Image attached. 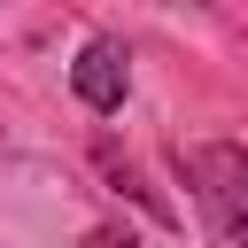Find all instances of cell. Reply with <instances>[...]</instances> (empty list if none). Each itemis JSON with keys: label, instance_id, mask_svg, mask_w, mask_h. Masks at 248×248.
Masks as SVG:
<instances>
[{"label": "cell", "instance_id": "6da1fadb", "mask_svg": "<svg viewBox=\"0 0 248 248\" xmlns=\"http://www.w3.org/2000/svg\"><path fill=\"white\" fill-rule=\"evenodd\" d=\"M178 178H186V194L202 202V225H209L217 240L248 232V147H232V140L178 147Z\"/></svg>", "mask_w": 248, "mask_h": 248}, {"label": "cell", "instance_id": "3957f363", "mask_svg": "<svg viewBox=\"0 0 248 248\" xmlns=\"http://www.w3.org/2000/svg\"><path fill=\"white\" fill-rule=\"evenodd\" d=\"M85 248H140V240H132L124 225H93V232H85Z\"/></svg>", "mask_w": 248, "mask_h": 248}, {"label": "cell", "instance_id": "7a4b0ae2", "mask_svg": "<svg viewBox=\"0 0 248 248\" xmlns=\"http://www.w3.org/2000/svg\"><path fill=\"white\" fill-rule=\"evenodd\" d=\"M70 85H78V101H85L93 116L124 108V85H132V70H124V46H116V39H85V54L70 62Z\"/></svg>", "mask_w": 248, "mask_h": 248}, {"label": "cell", "instance_id": "277c9868", "mask_svg": "<svg viewBox=\"0 0 248 248\" xmlns=\"http://www.w3.org/2000/svg\"><path fill=\"white\" fill-rule=\"evenodd\" d=\"M240 248H248V232H240Z\"/></svg>", "mask_w": 248, "mask_h": 248}]
</instances>
